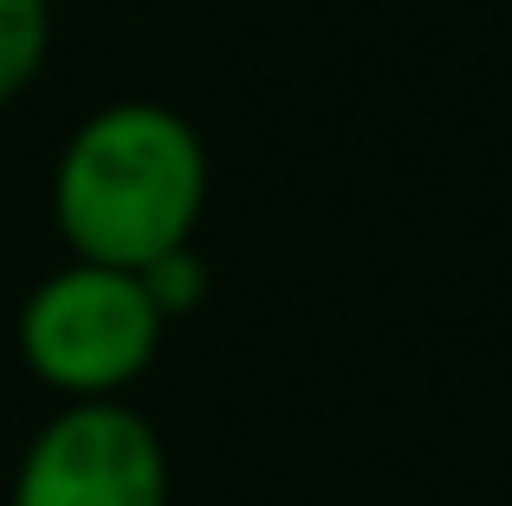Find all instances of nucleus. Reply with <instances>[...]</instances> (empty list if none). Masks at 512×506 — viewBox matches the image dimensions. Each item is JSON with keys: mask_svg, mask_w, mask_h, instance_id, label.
<instances>
[{"mask_svg": "<svg viewBox=\"0 0 512 506\" xmlns=\"http://www.w3.org/2000/svg\"><path fill=\"white\" fill-rule=\"evenodd\" d=\"M208 208V143L175 104L111 98L65 137L52 169V221L72 260L156 266L195 247Z\"/></svg>", "mask_w": 512, "mask_h": 506, "instance_id": "obj_1", "label": "nucleus"}, {"mask_svg": "<svg viewBox=\"0 0 512 506\" xmlns=\"http://www.w3.org/2000/svg\"><path fill=\"white\" fill-rule=\"evenodd\" d=\"M163 305L150 299L143 273L104 260H65L20 305V357L65 403L124 396L163 351Z\"/></svg>", "mask_w": 512, "mask_h": 506, "instance_id": "obj_2", "label": "nucleus"}, {"mask_svg": "<svg viewBox=\"0 0 512 506\" xmlns=\"http://www.w3.org/2000/svg\"><path fill=\"white\" fill-rule=\"evenodd\" d=\"M13 506H169L163 435L124 396L65 403L26 442Z\"/></svg>", "mask_w": 512, "mask_h": 506, "instance_id": "obj_3", "label": "nucleus"}, {"mask_svg": "<svg viewBox=\"0 0 512 506\" xmlns=\"http://www.w3.org/2000/svg\"><path fill=\"white\" fill-rule=\"evenodd\" d=\"M52 59V0H0V111L33 91Z\"/></svg>", "mask_w": 512, "mask_h": 506, "instance_id": "obj_4", "label": "nucleus"}, {"mask_svg": "<svg viewBox=\"0 0 512 506\" xmlns=\"http://www.w3.org/2000/svg\"><path fill=\"white\" fill-rule=\"evenodd\" d=\"M143 286H150L156 305H163V318H182V312H195V305H201L208 273H201L195 247H182V253H163L156 266H143Z\"/></svg>", "mask_w": 512, "mask_h": 506, "instance_id": "obj_5", "label": "nucleus"}]
</instances>
